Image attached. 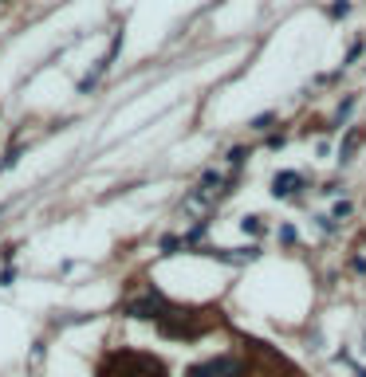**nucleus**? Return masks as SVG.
Segmentation results:
<instances>
[{
  "label": "nucleus",
  "mask_w": 366,
  "mask_h": 377,
  "mask_svg": "<svg viewBox=\"0 0 366 377\" xmlns=\"http://www.w3.org/2000/svg\"><path fill=\"white\" fill-rule=\"evenodd\" d=\"M280 240L284 243H295V228H292V224H288V228H280Z\"/></svg>",
  "instance_id": "12"
},
{
  "label": "nucleus",
  "mask_w": 366,
  "mask_h": 377,
  "mask_svg": "<svg viewBox=\"0 0 366 377\" xmlns=\"http://www.w3.org/2000/svg\"><path fill=\"white\" fill-rule=\"evenodd\" d=\"M241 374H244V362L236 353H217V358L189 365V377H241Z\"/></svg>",
  "instance_id": "3"
},
{
  "label": "nucleus",
  "mask_w": 366,
  "mask_h": 377,
  "mask_svg": "<svg viewBox=\"0 0 366 377\" xmlns=\"http://www.w3.org/2000/svg\"><path fill=\"white\" fill-rule=\"evenodd\" d=\"M304 173H295V169H284L272 177V196L276 201H292V196H304Z\"/></svg>",
  "instance_id": "4"
},
{
  "label": "nucleus",
  "mask_w": 366,
  "mask_h": 377,
  "mask_svg": "<svg viewBox=\"0 0 366 377\" xmlns=\"http://www.w3.org/2000/svg\"><path fill=\"white\" fill-rule=\"evenodd\" d=\"M347 12H351V0H339V4H331V16H335V20H342Z\"/></svg>",
  "instance_id": "9"
},
{
  "label": "nucleus",
  "mask_w": 366,
  "mask_h": 377,
  "mask_svg": "<svg viewBox=\"0 0 366 377\" xmlns=\"http://www.w3.org/2000/svg\"><path fill=\"white\" fill-rule=\"evenodd\" d=\"M20 149H24V146H8V154H4V161H0V173H4V169H12L16 161H20Z\"/></svg>",
  "instance_id": "6"
},
{
  "label": "nucleus",
  "mask_w": 366,
  "mask_h": 377,
  "mask_svg": "<svg viewBox=\"0 0 366 377\" xmlns=\"http://www.w3.org/2000/svg\"><path fill=\"white\" fill-rule=\"evenodd\" d=\"M244 158H248V149H244V146L229 149V165H232V169H241V165H244Z\"/></svg>",
  "instance_id": "7"
},
{
  "label": "nucleus",
  "mask_w": 366,
  "mask_h": 377,
  "mask_svg": "<svg viewBox=\"0 0 366 377\" xmlns=\"http://www.w3.org/2000/svg\"><path fill=\"white\" fill-rule=\"evenodd\" d=\"M272 122H276V114H272V110H268V114H256V118H252V130H268Z\"/></svg>",
  "instance_id": "8"
},
{
  "label": "nucleus",
  "mask_w": 366,
  "mask_h": 377,
  "mask_svg": "<svg viewBox=\"0 0 366 377\" xmlns=\"http://www.w3.org/2000/svg\"><path fill=\"white\" fill-rule=\"evenodd\" d=\"M358 55H363V39H358V44H351V51H347V59H342V63H354Z\"/></svg>",
  "instance_id": "11"
},
{
  "label": "nucleus",
  "mask_w": 366,
  "mask_h": 377,
  "mask_svg": "<svg viewBox=\"0 0 366 377\" xmlns=\"http://www.w3.org/2000/svg\"><path fill=\"white\" fill-rule=\"evenodd\" d=\"M244 232H248V236H264V232H268V224H264L260 217H244Z\"/></svg>",
  "instance_id": "5"
},
{
  "label": "nucleus",
  "mask_w": 366,
  "mask_h": 377,
  "mask_svg": "<svg viewBox=\"0 0 366 377\" xmlns=\"http://www.w3.org/2000/svg\"><path fill=\"white\" fill-rule=\"evenodd\" d=\"M351 110H354V98H347V102H342V107L335 110V122H342V118H347V114H351Z\"/></svg>",
  "instance_id": "10"
},
{
  "label": "nucleus",
  "mask_w": 366,
  "mask_h": 377,
  "mask_svg": "<svg viewBox=\"0 0 366 377\" xmlns=\"http://www.w3.org/2000/svg\"><path fill=\"white\" fill-rule=\"evenodd\" d=\"M347 212H351V201H339V205H335V220L347 217Z\"/></svg>",
  "instance_id": "13"
},
{
  "label": "nucleus",
  "mask_w": 366,
  "mask_h": 377,
  "mask_svg": "<svg viewBox=\"0 0 366 377\" xmlns=\"http://www.w3.org/2000/svg\"><path fill=\"white\" fill-rule=\"evenodd\" d=\"M354 377H366V365H358V362H354Z\"/></svg>",
  "instance_id": "14"
},
{
  "label": "nucleus",
  "mask_w": 366,
  "mask_h": 377,
  "mask_svg": "<svg viewBox=\"0 0 366 377\" xmlns=\"http://www.w3.org/2000/svg\"><path fill=\"white\" fill-rule=\"evenodd\" d=\"M103 377H166V365L150 353L138 350H114L103 358Z\"/></svg>",
  "instance_id": "1"
},
{
  "label": "nucleus",
  "mask_w": 366,
  "mask_h": 377,
  "mask_svg": "<svg viewBox=\"0 0 366 377\" xmlns=\"http://www.w3.org/2000/svg\"><path fill=\"white\" fill-rule=\"evenodd\" d=\"M126 315L142 318V322H162V318L170 315V303H166V295H162L158 287H142V291L126 303Z\"/></svg>",
  "instance_id": "2"
}]
</instances>
